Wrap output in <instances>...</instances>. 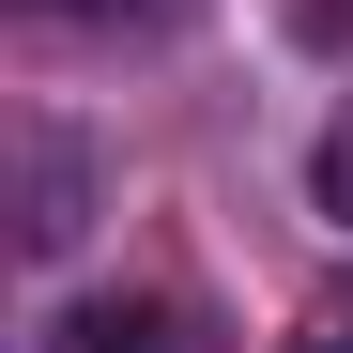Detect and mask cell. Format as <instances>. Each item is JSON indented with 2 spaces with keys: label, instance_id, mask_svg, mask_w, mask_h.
<instances>
[{
  "label": "cell",
  "instance_id": "1",
  "mask_svg": "<svg viewBox=\"0 0 353 353\" xmlns=\"http://www.w3.org/2000/svg\"><path fill=\"white\" fill-rule=\"evenodd\" d=\"M62 353H200V307H169V292H139V307H77Z\"/></svg>",
  "mask_w": 353,
  "mask_h": 353
},
{
  "label": "cell",
  "instance_id": "2",
  "mask_svg": "<svg viewBox=\"0 0 353 353\" xmlns=\"http://www.w3.org/2000/svg\"><path fill=\"white\" fill-rule=\"evenodd\" d=\"M77 200H92L77 139H31V215H16V230H31V261H62V246H77Z\"/></svg>",
  "mask_w": 353,
  "mask_h": 353
},
{
  "label": "cell",
  "instance_id": "3",
  "mask_svg": "<svg viewBox=\"0 0 353 353\" xmlns=\"http://www.w3.org/2000/svg\"><path fill=\"white\" fill-rule=\"evenodd\" d=\"M31 16H62V31H185L200 0H31Z\"/></svg>",
  "mask_w": 353,
  "mask_h": 353
},
{
  "label": "cell",
  "instance_id": "4",
  "mask_svg": "<svg viewBox=\"0 0 353 353\" xmlns=\"http://www.w3.org/2000/svg\"><path fill=\"white\" fill-rule=\"evenodd\" d=\"M307 185H323V215L353 230V108H338V123H323V154H307Z\"/></svg>",
  "mask_w": 353,
  "mask_h": 353
},
{
  "label": "cell",
  "instance_id": "5",
  "mask_svg": "<svg viewBox=\"0 0 353 353\" xmlns=\"http://www.w3.org/2000/svg\"><path fill=\"white\" fill-rule=\"evenodd\" d=\"M292 353H353V323H307V338H292Z\"/></svg>",
  "mask_w": 353,
  "mask_h": 353
}]
</instances>
